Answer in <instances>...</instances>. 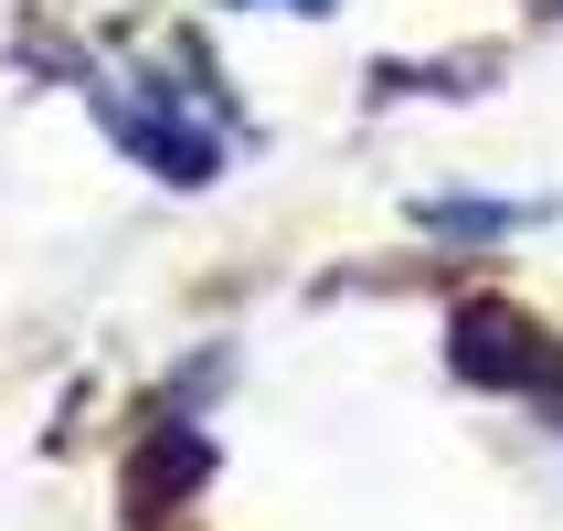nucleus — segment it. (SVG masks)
I'll return each mask as SVG.
<instances>
[{"instance_id":"1","label":"nucleus","mask_w":563,"mask_h":531,"mask_svg":"<svg viewBox=\"0 0 563 531\" xmlns=\"http://www.w3.org/2000/svg\"><path fill=\"white\" fill-rule=\"evenodd\" d=\"M96 139L159 191H213L245 159V107L213 75V54L191 32H150V43H107L75 75Z\"/></svg>"},{"instance_id":"4","label":"nucleus","mask_w":563,"mask_h":531,"mask_svg":"<svg viewBox=\"0 0 563 531\" xmlns=\"http://www.w3.org/2000/svg\"><path fill=\"white\" fill-rule=\"evenodd\" d=\"M532 11H542V22H563V0H532Z\"/></svg>"},{"instance_id":"2","label":"nucleus","mask_w":563,"mask_h":531,"mask_svg":"<svg viewBox=\"0 0 563 531\" xmlns=\"http://www.w3.org/2000/svg\"><path fill=\"white\" fill-rule=\"evenodd\" d=\"M405 223L446 255H500L521 234H542V223H563V191H468V181H446V191H415Z\"/></svg>"},{"instance_id":"3","label":"nucleus","mask_w":563,"mask_h":531,"mask_svg":"<svg viewBox=\"0 0 563 531\" xmlns=\"http://www.w3.org/2000/svg\"><path fill=\"white\" fill-rule=\"evenodd\" d=\"M213 11H287V22H341V0H213Z\"/></svg>"}]
</instances>
